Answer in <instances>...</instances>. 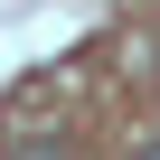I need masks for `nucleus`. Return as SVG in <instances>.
I'll return each instance as SVG.
<instances>
[{"mask_svg":"<svg viewBox=\"0 0 160 160\" xmlns=\"http://www.w3.org/2000/svg\"><path fill=\"white\" fill-rule=\"evenodd\" d=\"M10 160H75L57 132H10Z\"/></svg>","mask_w":160,"mask_h":160,"instance_id":"1","label":"nucleus"},{"mask_svg":"<svg viewBox=\"0 0 160 160\" xmlns=\"http://www.w3.org/2000/svg\"><path fill=\"white\" fill-rule=\"evenodd\" d=\"M132 160H160V132H151V141H141V151H132Z\"/></svg>","mask_w":160,"mask_h":160,"instance_id":"2","label":"nucleus"}]
</instances>
